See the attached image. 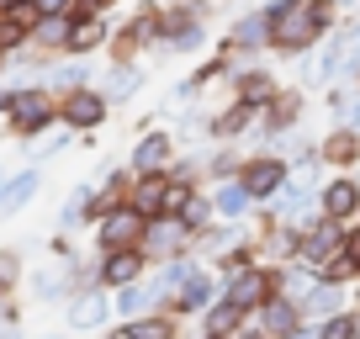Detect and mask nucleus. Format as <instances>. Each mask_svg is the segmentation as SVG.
<instances>
[{"label": "nucleus", "mask_w": 360, "mask_h": 339, "mask_svg": "<svg viewBox=\"0 0 360 339\" xmlns=\"http://www.w3.org/2000/svg\"><path fill=\"white\" fill-rule=\"evenodd\" d=\"M328 0H276L270 6V48H281V53H307V48L318 43V32H323Z\"/></svg>", "instance_id": "nucleus-1"}, {"label": "nucleus", "mask_w": 360, "mask_h": 339, "mask_svg": "<svg viewBox=\"0 0 360 339\" xmlns=\"http://www.w3.org/2000/svg\"><path fill=\"white\" fill-rule=\"evenodd\" d=\"M58 117V101H53V85H16L11 96V112H6V127L11 138H32V133H48V122Z\"/></svg>", "instance_id": "nucleus-2"}, {"label": "nucleus", "mask_w": 360, "mask_h": 339, "mask_svg": "<svg viewBox=\"0 0 360 339\" xmlns=\"http://www.w3.org/2000/svg\"><path fill=\"white\" fill-rule=\"evenodd\" d=\"M143 234H148V217L133 202H117L112 212L96 217V244L101 249H143Z\"/></svg>", "instance_id": "nucleus-3"}, {"label": "nucleus", "mask_w": 360, "mask_h": 339, "mask_svg": "<svg viewBox=\"0 0 360 339\" xmlns=\"http://www.w3.org/2000/svg\"><path fill=\"white\" fill-rule=\"evenodd\" d=\"M58 122H64L69 133H96V127L106 122V96L90 91V85L64 91V101H58Z\"/></svg>", "instance_id": "nucleus-4"}, {"label": "nucleus", "mask_w": 360, "mask_h": 339, "mask_svg": "<svg viewBox=\"0 0 360 339\" xmlns=\"http://www.w3.org/2000/svg\"><path fill=\"white\" fill-rule=\"evenodd\" d=\"M270 292H276V276L255 271V265H238V271H233V286H228V302H238V307L249 313V307H265Z\"/></svg>", "instance_id": "nucleus-5"}, {"label": "nucleus", "mask_w": 360, "mask_h": 339, "mask_svg": "<svg viewBox=\"0 0 360 339\" xmlns=\"http://www.w3.org/2000/svg\"><path fill=\"white\" fill-rule=\"evenodd\" d=\"M143 271V249H101V265H96V281L101 286H127Z\"/></svg>", "instance_id": "nucleus-6"}, {"label": "nucleus", "mask_w": 360, "mask_h": 339, "mask_svg": "<svg viewBox=\"0 0 360 339\" xmlns=\"http://www.w3.org/2000/svg\"><path fill=\"white\" fill-rule=\"evenodd\" d=\"M43 191V175L37 170H22V175H6V186H0V217H16L32 196Z\"/></svg>", "instance_id": "nucleus-7"}, {"label": "nucleus", "mask_w": 360, "mask_h": 339, "mask_svg": "<svg viewBox=\"0 0 360 339\" xmlns=\"http://www.w3.org/2000/svg\"><path fill=\"white\" fill-rule=\"evenodd\" d=\"M286 181V165L281 159H249L244 165V191L249 196H276Z\"/></svg>", "instance_id": "nucleus-8"}, {"label": "nucleus", "mask_w": 360, "mask_h": 339, "mask_svg": "<svg viewBox=\"0 0 360 339\" xmlns=\"http://www.w3.org/2000/svg\"><path fill=\"white\" fill-rule=\"evenodd\" d=\"M112 302L101 292H69V328H101Z\"/></svg>", "instance_id": "nucleus-9"}, {"label": "nucleus", "mask_w": 360, "mask_h": 339, "mask_svg": "<svg viewBox=\"0 0 360 339\" xmlns=\"http://www.w3.org/2000/svg\"><path fill=\"white\" fill-rule=\"evenodd\" d=\"M323 212L334 217H355L360 212V186L349 181V175H339V181H328V191H323Z\"/></svg>", "instance_id": "nucleus-10"}, {"label": "nucleus", "mask_w": 360, "mask_h": 339, "mask_svg": "<svg viewBox=\"0 0 360 339\" xmlns=\"http://www.w3.org/2000/svg\"><path fill=\"white\" fill-rule=\"evenodd\" d=\"M64 43H69V11H58V16H37V27H32V37H27V48L64 53Z\"/></svg>", "instance_id": "nucleus-11"}, {"label": "nucleus", "mask_w": 360, "mask_h": 339, "mask_svg": "<svg viewBox=\"0 0 360 339\" xmlns=\"http://www.w3.org/2000/svg\"><path fill=\"white\" fill-rule=\"evenodd\" d=\"M165 165H169V138L165 133H148L143 143L133 148V170H138V175H159Z\"/></svg>", "instance_id": "nucleus-12"}, {"label": "nucleus", "mask_w": 360, "mask_h": 339, "mask_svg": "<svg viewBox=\"0 0 360 339\" xmlns=\"http://www.w3.org/2000/svg\"><path fill=\"white\" fill-rule=\"evenodd\" d=\"M127 202H133L148 223H154V217H165V181H159V175H138V186H133V196H127Z\"/></svg>", "instance_id": "nucleus-13"}, {"label": "nucleus", "mask_w": 360, "mask_h": 339, "mask_svg": "<svg viewBox=\"0 0 360 339\" xmlns=\"http://www.w3.org/2000/svg\"><path fill=\"white\" fill-rule=\"evenodd\" d=\"M233 43H238V48H249V53H255V48H265V43H270V16H265V11L244 16V22L233 27Z\"/></svg>", "instance_id": "nucleus-14"}, {"label": "nucleus", "mask_w": 360, "mask_h": 339, "mask_svg": "<svg viewBox=\"0 0 360 339\" xmlns=\"http://www.w3.org/2000/svg\"><path fill=\"white\" fill-rule=\"evenodd\" d=\"M238 101H244V106H265V101H276V79L259 75V69H249V75L238 79Z\"/></svg>", "instance_id": "nucleus-15"}, {"label": "nucleus", "mask_w": 360, "mask_h": 339, "mask_svg": "<svg viewBox=\"0 0 360 339\" xmlns=\"http://www.w3.org/2000/svg\"><path fill=\"white\" fill-rule=\"evenodd\" d=\"M175 307L207 313V307H212V276H186V286H180V302H175Z\"/></svg>", "instance_id": "nucleus-16"}, {"label": "nucleus", "mask_w": 360, "mask_h": 339, "mask_svg": "<svg viewBox=\"0 0 360 339\" xmlns=\"http://www.w3.org/2000/svg\"><path fill=\"white\" fill-rule=\"evenodd\" d=\"M334 244H339V234H334V217H328V228H318V234L302 244V265H313V271L328 265V249H334Z\"/></svg>", "instance_id": "nucleus-17"}, {"label": "nucleus", "mask_w": 360, "mask_h": 339, "mask_svg": "<svg viewBox=\"0 0 360 339\" xmlns=\"http://www.w3.org/2000/svg\"><path fill=\"white\" fill-rule=\"evenodd\" d=\"M48 85H53V91H75V85H90V69L79 64V53H69V64L48 69Z\"/></svg>", "instance_id": "nucleus-18"}, {"label": "nucleus", "mask_w": 360, "mask_h": 339, "mask_svg": "<svg viewBox=\"0 0 360 339\" xmlns=\"http://www.w3.org/2000/svg\"><path fill=\"white\" fill-rule=\"evenodd\" d=\"M339 302H345V297H339V286L328 281V286H313V297H307V302H297V307H307L313 318H334Z\"/></svg>", "instance_id": "nucleus-19"}, {"label": "nucleus", "mask_w": 360, "mask_h": 339, "mask_svg": "<svg viewBox=\"0 0 360 339\" xmlns=\"http://www.w3.org/2000/svg\"><path fill=\"white\" fill-rule=\"evenodd\" d=\"M265 328L270 334H292L297 328V302H276V297H270L265 302Z\"/></svg>", "instance_id": "nucleus-20"}, {"label": "nucleus", "mask_w": 360, "mask_h": 339, "mask_svg": "<svg viewBox=\"0 0 360 339\" xmlns=\"http://www.w3.org/2000/svg\"><path fill=\"white\" fill-rule=\"evenodd\" d=\"M90 217H96V212H90V191H75V196H69V202H64V212H58V228H64V234H69V228L90 223Z\"/></svg>", "instance_id": "nucleus-21"}, {"label": "nucleus", "mask_w": 360, "mask_h": 339, "mask_svg": "<svg viewBox=\"0 0 360 339\" xmlns=\"http://www.w3.org/2000/svg\"><path fill=\"white\" fill-rule=\"evenodd\" d=\"M64 292H69L64 271H37L32 276V297H37V302H53V297H64Z\"/></svg>", "instance_id": "nucleus-22"}, {"label": "nucleus", "mask_w": 360, "mask_h": 339, "mask_svg": "<svg viewBox=\"0 0 360 339\" xmlns=\"http://www.w3.org/2000/svg\"><path fill=\"white\" fill-rule=\"evenodd\" d=\"M16 48H27V27L16 22V16H6V11H0V58H11Z\"/></svg>", "instance_id": "nucleus-23"}, {"label": "nucleus", "mask_w": 360, "mask_h": 339, "mask_svg": "<svg viewBox=\"0 0 360 339\" xmlns=\"http://www.w3.org/2000/svg\"><path fill=\"white\" fill-rule=\"evenodd\" d=\"M323 154L334 159V165H349V159L360 154V133H339V138H328V143H323Z\"/></svg>", "instance_id": "nucleus-24"}, {"label": "nucleus", "mask_w": 360, "mask_h": 339, "mask_svg": "<svg viewBox=\"0 0 360 339\" xmlns=\"http://www.w3.org/2000/svg\"><path fill=\"white\" fill-rule=\"evenodd\" d=\"M122 339H169V324L165 318H133L122 328Z\"/></svg>", "instance_id": "nucleus-25"}, {"label": "nucleus", "mask_w": 360, "mask_h": 339, "mask_svg": "<svg viewBox=\"0 0 360 339\" xmlns=\"http://www.w3.org/2000/svg\"><path fill=\"white\" fill-rule=\"evenodd\" d=\"M244 207H249V191H244V186H223V191H217V212H223V217H238Z\"/></svg>", "instance_id": "nucleus-26"}, {"label": "nucleus", "mask_w": 360, "mask_h": 339, "mask_svg": "<svg viewBox=\"0 0 360 339\" xmlns=\"http://www.w3.org/2000/svg\"><path fill=\"white\" fill-rule=\"evenodd\" d=\"M16 281H22V255H16V249H0V286L11 292Z\"/></svg>", "instance_id": "nucleus-27"}, {"label": "nucleus", "mask_w": 360, "mask_h": 339, "mask_svg": "<svg viewBox=\"0 0 360 339\" xmlns=\"http://www.w3.org/2000/svg\"><path fill=\"white\" fill-rule=\"evenodd\" d=\"M238 318H244V307H238V302H223V307H212V318H207V324H212V334H228Z\"/></svg>", "instance_id": "nucleus-28"}, {"label": "nucleus", "mask_w": 360, "mask_h": 339, "mask_svg": "<svg viewBox=\"0 0 360 339\" xmlns=\"http://www.w3.org/2000/svg\"><path fill=\"white\" fill-rule=\"evenodd\" d=\"M138 91V69H112V96H117V101H127V96H133Z\"/></svg>", "instance_id": "nucleus-29"}, {"label": "nucleus", "mask_w": 360, "mask_h": 339, "mask_svg": "<svg viewBox=\"0 0 360 339\" xmlns=\"http://www.w3.org/2000/svg\"><path fill=\"white\" fill-rule=\"evenodd\" d=\"M186 207H191V191L186 186H165V217H186Z\"/></svg>", "instance_id": "nucleus-30"}, {"label": "nucleus", "mask_w": 360, "mask_h": 339, "mask_svg": "<svg viewBox=\"0 0 360 339\" xmlns=\"http://www.w3.org/2000/svg\"><path fill=\"white\" fill-rule=\"evenodd\" d=\"M318 339H355V318L334 313V318H328V324H323V334H318Z\"/></svg>", "instance_id": "nucleus-31"}, {"label": "nucleus", "mask_w": 360, "mask_h": 339, "mask_svg": "<svg viewBox=\"0 0 360 339\" xmlns=\"http://www.w3.org/2000/svg\"><path fill=\"white\" fill-rule=\"evenodd\" d=\"M307 207H313V196H307V191H286L281 196V217H302Z\"/></svg>", "instance_id": "nucleus-32"}, {"label": "nucleus", "mask_w": 360, "mask_h": 339, "mask_svg": "<svg viewBox=\"0 0 360 339\" xmlns=\"http://www.w3.org/2000/svg\"><path fill=\"white\" fill-rule=\"evenodd\" d=\"M32 6H37V11H43V16H58V11H69L75 0H32Z\"/></svg>", "instance_id": "nucleus-33"}, {"label": "nucleus", "mask_w": 360, "mask_h": 339, "mask_svg": "<svg viewBox=\"0 0 360 339\" xmlns=\"http://www.w3.org/2000/svg\"><path fill=\"white\" fill-rule=\"evenodd\" d=\"M69 143V133H53V138H48V143L43 148H37V159H48V154H58V148H64Z\"/></svg>", "instance_id": "nucleus-34"}, {"label": "nucleus", "mask_w": 360, "mask_h": 339, "mask_svg": "<svg viewBox=\"0 0 360 339\" xmlns=\"http://www.w3.org/2000/svg\"><path fill=\"white\" fill-rule=\"evenodd\" d=\"M345 255H349V260L360 265V234H349V238H345Z\"/></svg>", "instance_id": "nucleus-35"}, {"label": "nucleus", "mask_w": 360, "mask_h": 339, "mask_svg": "<svg viewBox=\"0 0 360 339\" xmlns=\"http://www.w3.org/2000/svg\"><path fill=\"white\" fill-rule=\"evenodd\" d=\"M11 96H16V85H0V117L11 112Z\"/></svg>", "instance_id": "nucleus-36"}, {"label": "nucleus", "mask_w": 360, "mask_h": 339, "mask_svg": "<svg viewBox=\"0 0 360 339\" xmlns=\"http://www.w3.org/2000/svg\"><path fill=\"white\" fill-rule=\"evenodd\" d=\"M16 6H22V0H0V11H16Z\"/></svg>", "instance_id": "nucleus-37"}, {"label": "nucleus", "mask_w": 360, "mask_h": 339, "mask_svg": "<svg viewBox=\"0 0 360 339\" xmlns=\"http://www.w3.org/2000/svg\"><path fill=\"white\" fill-rule=\"evenodd\" d=\"M6 297H11V292H6V286H0V302H6Z\"/></svg>", "instance_id": "nucleus-38"}, {"label": "nucleus", "mask_w": 360, "mask_h": 339, "mask_svg": "<svg viewBox=\"0 0 360 339\" xmlns=\"http://www.w3.org/2000/svg\"><path fill=\"white\" fill-rule=\"evenodd\" d=\"M96 6H112V0H96Z\"/></svg>", "instance_id": "nucleus-39"}, {"label": "nucleus", "mask_w": 360, "mask_h": 339, "mask_svg": "<svg viewBox=\"0 0 360 339\" xmlns=\"http://www.w3.org/2000/svg\"><path fill=\"white\" fill-rule=\"evenodd\" d=\"M106 339H122V334H106Z\"/></svg>", "instance_id": "nucleus-40"}]
</instances>
